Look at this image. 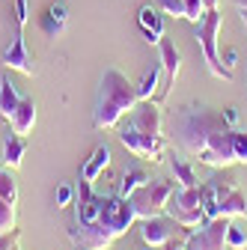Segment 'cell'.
I'll use <instances>...</instances> for the list:
<instances>
[{
	"mask_svg": "<svg viewBox=\"0 0 247 250\" xmlns=\"http://www.w3.org/2000/svg\"><path fill=\"white\" fill-rule=\"evenodd\" d=\"M221 24H224V15L218 9L206 12V18L197 24V42H200V51H203V60L214 78L221 81H232V69L224 66L221 60V51H218V33H221Z\"/></svg>",
	"mask_w": 247,
	"mask_h": 250,
	"instance_id": "cell-4",
	"label": "cell"
},
{
	"mask_svg": "<svg viewBox=\"0 0 247 250\" xmlns=\"http://www.w3.org/2000/svg\"><path fill=\"white\" fill-rule=\"evenodd\" d=\"M137 89L128 81V75H122L119 69H104V75L99 78L96 86V102H92V125L102 131L116 128L122 122V116L131 113L137 104Z\"/></svg>",
	"mask_w": 247,
	"mask_h": 250,
	"instance_id": "cell-3",
	"label": "cell"
},
{
	"mask_svg": "<svg viewBox=\"0 0 247 250\" xmlns=\"http://www.w3.org/2000/svg\"><path fill=\"white\" fill-rule=\"evenodd\" d=\"M149 250H167V247H149Z\"/></svg>",
	"mask_w": 247,
	"mask_h": 250,
	"instance_id": "cell-38",
	"label": "cell"
},
{
	"mask_svg": "<svg viewBox=\"0 0 247 250\" xmlns=\"http://www.w3.org/2000/svg\"><path fill=\"white\" fill-rule=\"evenodd\" d=\"M167 250H188V247H185V241H182V244H176V241H170V244H167Z\"/></svg>",
	"mask_w": 247,
	"mask_h": 250,
	"instance_id": "cell-35",
	"label": "cell"
},
{
	"mask_svg": "<svg viewBox=\"0 0 247 250\" xmlns=\"http://www.w3.org/2000/svg\"><path fill=\"white\" fill-rule=\"evenodd\" d=\"M173 182L167 179H149L143 182L137 191L128 197L131 206H134V214H137V221H149V217H161L164 208H167V200L173 197Z\"/></svg>",
	"mask_w": 247,
	"mask_h": 250,
	"instance_id": "cell-5",
	"label": "cell"
},
{
	"mask_svg": "<svg viewBox=\"0 0 247 250\" xmlns=\"http://www.w3.org/2000/svg\"><path fill=\"white\" fill-rule=\"evenodd\" d=\"M15 250H18V247H15Z\"/></svg>",
	"mask_w": 247,
	"mask_h": 250,
	"instance_id": "cell-40",
	"label": "cell"
},
{
	"mask_svg": "<svg viewBox=\"0 0 247 250\" xmlns=\"http://www.w3.org/2000/svg\"><path fill=\"white\" fill-rule=\"evenodd\" d=\"M161 75H164L161 62H158V66H152V69H146V72L140 75V81L134 83V89H137V99H140V102H146V99H155V96H158V89H161Z\"/></svg>",
	"mask_w": 247,
	"mask_h": 250,
	"instance_id": "cell-17",
	"label": "cell"
},
{
	"mask_svg": "<svg viewBox=\"0 0 247 250\" xmlns=\"http://www.w3.org/2000/svg\"><path fill=\"white\" fill-rule=\"evenodd\" d=\"M170 170H173V179L179 182V188H197L200 185L194 164L185 155H170Z\"/></svg>",
	"mask_w": 247,
	"mask_h": 250,
	"instance_id": "cell-18",
	"label": "cell"
},
{
	"mask_svg": "<svg viewBox=\"0 0 247 250\" xmlns=\"http://www.w3.org/2000/svg\"><path fill=\"white\" fill-rule=\"evenodd\" d=\"M232 224V217H211V221H206L200 229L188 232V238H185V247L188 250H229L226 247V229Z\"/></svg>",
	"mask_w": 247,
	"mask_h": 250,
	"instance_id": "cell-7",
	"label": "cell"
},
{
	"mask_svg": "<svg viewBox=\"0 0 247 250\" xmlns=\"http://www.w3.org/2000/svg\"><path fill=\"white\" fill-rule=\"evenodd\" d=\"M15 21H18V30H24V27H27V21H30L27 0H15Z\"/></svg>",
	"mask_w": 247,
	"mask_h": 250,
	"instance_id": "cell-31",
	"label": "cell"
},
{
	"mask_svg": "<svg viewBox=\"0 0 247 250\" xmlns=\"http://www.w3.org/2000/svg\"><path fill=\"white\" fill-rule=\"evenodd\" d=\"M18 102H21V96H18L15 83H12V81L3 75V78H0V116H3V119H9V116L15 113Z\"/></svg>",
	"mask_w": 247,
	"mask_h": 250,
	"instance_id": "cell-20",
	"label": "cell"
},
{
	"mask_svg": "<svg viewBox=\"0 0 247 250\" xmlns=\"http://www.w3.org/2000/svg\"><path fill=\"white\" fill-rule=\"evenodd\" d=\"M18 241H21V229H9L0 235V250H15Z\"/></svg>",
	"mask_w": 247,
	"mask_h": 250,
	"instance_id": "cell-30",
	"label": "cell"
},
{
	"mask_svg": "<svg viewBox=\"0 0 247 250\" xmlns=\"http://www.w3.org/2000/svg\"><path fill=\"white\" fill-rule=\"evenodd\" d=\"M9 229H15V203L0 197V235Z\"/></svg>",
	"mask_w": 247,
	"mask_h": 250,
	"instance_id": "cell-24",
	"label": "cell"
},
{
	"mask_svg": "<svg viewBox=\"0 0 247 250\" xmlns=\"http://www.w3.org/2000/svg\"><path fill=\"white\" fill-rule=\"evenodd\" d=\"M232 152H235L238 164H247V131L244 128H232Z\"/></svg>",
	"mask_w": 247,
	"mask_h": 250,
	"instance_id": "cell-25",
	"label": "cell"
},
{
	"mask_svg": "<svg viewBox=\"0 0 247 250\" xmlns=\"http://www.w3.org/2000/svg\"><path fill=\"white\" fill-rule=\"evenodd\" d=\"M226 247H229V250H244V247H247V232H244L241 227L229 224V229H226Z\"/></svg>",
	"mask_w": 247,
	"mask_h": 250,
	"instance_id": "cell-26",
	"label": "cell"
},
{
	"mask_svg": "<svg viewBox=\"0 0 247 250\" xmlns=\"http://www.w3.org/2000/svg\"><path fill=\"white\" fill-rule=\"evenodd\" d=\"M149 179H152V176H149L146 170H137V167H134V170L125 173V179H122V185H119V191H116V194H119V197H131L137 188H140L143 182H149Z\"/></svg>",
	"mask_w": 247,
	"mask_h": 250,
	"instance_id": "cell-22",
	"label": "cell"
},
{
	"mask_svg": "<svg viewBox=\"0 0 247 250\" xmlns=\"http://www.w3.org/2000/svg\"><path fill=\"white\" fill-rule=\"evenodd\" d=\"M221 214L224 217H247V197L241 194V188H232L221 200Z\"/></svg>",
	"mask_w": 247,
	"mask_h": 250,
	"instance_id": "cell-21",
	"label": "cell"
},
{
	"mask_svg": "<svg viewBox=\"0 0 247 250\" xmlns=\"http://www.w3.org/2000/svg\"><path fill=\"white\" fill-rule=\"evenodd\" d=\"M116 128H119V143L125 146L131 155H137V158H143V161H152V164H161L164 161V155H167V143L164 140H152V137L140 134L131 125V119L116 125Z\"/></svg>",
	"mask_w": 247,
	"mask_h": 250,
	"instance_id": "cell-6",
	"label": "cell"
},
{
	"mask_svg": "<svg viewBox=\"0 0 247 250\" xmlns=\"http://www.w3.org/2000/svg\"><path fill=\"white\" fill-rule=\"evenodd\" d=\"M203 6H206V12H211V9H218V0H203Z\"/></svg>",
	"mask_w": 247,
	"mask_h": 250,
	"instance_id": "cell-34",
	"label": "cell"
},
{
	"mask_svg": "<svg viewBox=\"0 0 247 250\" xmlns=\"http://www.w3.org/2000/svg\"><path fill=\"white\" fill-rule=\"evenodd\" d=\"M9 125H12V131H15V134H21V137L33 134V125H36V102L21 96V102H18L15 113L9 116Z\"/></svg>",
	"mask_w": 247,
	"mask_h": 250,
	"instance_id": "cell-14",
	"label": "cell"
},
{
	"mask_svg": "<svg viewBox=\"0 0 247 250\" xmlns=\"http://www.w3.org/2000/svg\"><path fill=\"white\" fill-rule=\"evenodd\" d=\"M137 21H140V27H143L146 42H149V45H161V39H164V18H161V9H158L155 3H146V6H140Z\"/></svg>",
	"mask_w": 247,
	"mask_h": 250,
	"instance_id": "cell-13",
	"label": "cell"
},
{
	"mask_svg": "<svg viewBox=\"0 0 247 250\" xmlns=\"http://www.w3.org/2000/svg\"><path fill=\"white\" fill-rule=\"evenodd\" d=\"M152 3L173 18H185V0H152Z\"/></svg>",
	"mask_w": 247,
	"mask_h": 250,
	"instance_id": "cell-28",
	"label": "cell"
},
{
	"mask_svg": "<svg viewBox=\"0 0 247 250\" xmlns=\"http://www.w3.org/2000/svg\"><path fill=\"white\" fill-rule=\"evenodd\" d=\"M24 152H27V143H24V137L12 131V134L3 140V164H6L9 170L21 167V161H24Z\"/></svg>",
	"mask_w": 247,
	"mask_h": 250,
	"instance_id": "cell-19",
	"label": "cell"
},
{
	"mask_svg": "<svg viewBox=\"0 0 247 250\" xmlns=\"http://www.w3.org/2000/svg\"><path fill=\"white\" fill-rule=\"evenodd\" d=\"M224 119L235 128V125H238V107H226V110H224Z\"/></svg>",
	"mask_w": 247,
	"mask_h": 250,
	"instance_id": "cell-33",
	"label": "cell"
},
{
	"mask_svg": "<svg viewBox=\"0 0 247 250\" xmlns=\"http://www.w3.org/2000/svg\"><path fill=\"white\" fill-rule=\"evenodd\" d=\"M0 197L9 200V203H15V200H18V182L12 179L9 167H6V170H0Z\"/></svg>",
	"mask_w": 247,
	"mask_h": 250,
	"instance_id": "cell-23",
	"label": "cell"
},
{
	"mask_svg": "<svg viewBox=\"0 0 247 250\" xmlns=\"http://www.w3.org/2000/svg\"><path fill=\"white\" fill-rule=\"evenodd\" d=\"M161 69H164V83H161V89H158V96H155V102L158 104H167V96H170V89L176 86V75H179V69H182V51L176 48V42L173 39H161Z\"/></svg>",
	"mask_w": 247,
	"mask_h": 250,
	"instance_id": "cell-9",
	"label": "cell"
},
{
	"mask_svg": "<svg viewBox=\"0 0 247 250\" xmlns=\"http://www.w3.org/2000/svg\"><path fill=\"white\" fill-rule=\"evenodd\" d=\"M173 221H164V217H149L140 227V238L146 247H167L173 241Z\"/></svg>",
	"mask_w": 247,
	"mask_h": 250,
	"instance_id": "cell-12",
	"label": "cell"
},
{
	"mask_svg": "<svg viewBox=\"0 0 247 250\" xmlns=\"http://www.w3.org/2000/svg\"><path fill=\"white\" fill-rule=\"evenodd\" d=\"M232 3H235L238 9H244V6H247V0H232Z\"/></svg>",
	"mask_w": 247,
	"mask_h": 250,
	"instance_id": "cell-37",
	"label": "cell"
},
{
	"mask_svg": "<svg viewBox=\"0 0 247 250\" xmlns=\"http://www.w3.org/2000/svg\"><path fill=\"white\" fill-rule=\"evenodd\" d=\"M137 221L134 206L128 197H119V194H104L102 203V214L96 224L89 227H69V238L75 244V250H107L116 238H122L128 232V227Z\"/></svg>",
	"mask_w": 247,
	"mask_h": 250,
	"instance_id": "cell-2",
	"label": "cell"
},
{
	"mask_svg": "<svg viewBox=\"0 0 247 250\" xmlns=\"http://www.w3.org/2000/svg\"><path fill=\"white\" fill-rule=\"evenodd\" d=\"M238 15H241V24L247 27V6H244V9H238Z\"/></svg>",
	"mask_w": 247,
	"mask_h": 250,
	"instance_id": "cell-36",
	"label": "cell"
},
{
	"mask_svg": "<svg viewBox=\"0 0 247 250\" xmlns=\"http://www.w3.org/2000/svg\"><path fill=\"white\" fill-rule=\"evenodd\" d=\"M110 167V146L107 143H102V146H96L92 149V155H89V161L81 167V179H86V182H92L96 185V179L104 173Z\"/></svg>",
	"mask_w": 247,
	"mask_h": 250,
	"instance_id": "cell-15",
	"label": "cell"
},
{
	"mask_svg": "<svg viewBox=\"0 0 247 250\" xmlns=\"http://www.w3.org/2000/svg\"><path fill=\"white\" fill-rule=\"evenodd\" d=\"M232 188H238V179H208L203 185V214L206 221H211V217H221V200L232 191Z\"/></svg>",
	"mask_w": 247,
	"mask_h": 250,
	"instance_id": "cell-10",
	"label": "cell"
},
{
	"mask_svg": "<svg viewBox=\"0 0 247 250\" xmlns=\"http://www.w3.org/2000/svg\"><path fill=\"white\" fill-rule=\"evenodd\" d=\"M66 21H69V9H66L63 3H51V6L45 9V15L39 18V24H42V30H45L48 39H57L60 33H63V30H66Z\"/></svg>",
	"mask_w": 247,
	"mask_h": 250,
	"instance_id": "cell-16",
	"label": "cell"
},
{
	"mask_svg": "<svg viewBox=\"0 0 247 250\" xmlns=\"http://www.w3.org/2000/svg\"><path fill=\"white\" fill-rule=\"evenodd\" d=\"M170 128L176 146L185 155L200 158V164L214 170H226L229 164H235L232 125L224 119V110H214L200 102L182 104L179 110H173Z\"/></svg>",
	"mask_w": 247,
	"mask_h": 250,
	"instance_id": "cell-1",
	"label": "cell"
},
{
	"mask_svg": "<svg viewBox=\"0 0 247 250\" xmlns=\"http://www.w3.org/2000/svg\"><path fill=\"white\" fill-rule=\"evenodd\" d=\"M235 62H238V54H235V48H226V51H224V66H226V69H232Z\"/></svg>",
	"mask_w": 247,
	"mask_h": 250,
	"instance_id": "cell-32",
	"label": "cell"
},
{
	"mask_svg": "<svg viewBox=\"0 0 247 250\" xmlns=\"http://www.w3.org/2000/svg\"><path fill=\"white\" fill-rule=\"evenodd\" d=\"M128 119L140 134H146L152 140H164V104H158L155 99L137 102L134 110L128 113Z\"/></svg>",
	"mask_w": 247,
	"mask_h": 250,
	"instance_id": "cell-8",
	"label": "cell"
},
{
	"mask_svg": "<svg viewBox=\"0 0 247 250\" xmlns=\"http://www.w3.org/2000/svg\"><path fill=\"white\" fill-rule=\"evenodd\" d=\"M203 18H206V6H203V0H185V21L200 24Z\"/></svg>",
	"mask_w": 247,
	"mask_h": 250,
	"instance_id": "cell-27",
	"label": "cell"
},
{
	"mask_svg": "<svg viewBox=\"0 0 247 250\" xmlns=\"http://www.w3.org/2000/svg\"><path fill=\"white\" fill-rule=\"evenodd\" d=\"M3 66H9V69L21 72V75H27V78H33V75H36V60L30 57V51H27L24 30H18L15 39H12V45L3 51Z\"/></svg>",
	"mask_w": 247,
	"mask_h": 250,
	"instance_id": "cell-11",
	"label": "cell"
},
{
	"mask_svg": "<svg viewBox=\"0 0 247 250\" xmlns=\"http://www.w3.org/2000/svg\"><path fill=\"white\" fill-rule=\"evenodd\" d=\"M75 203V188L72 185H60L57 188V208H66Z\"/></svg>",
	"mask_w": 247,
	"mask_h": 250,
	"instance_id": "cell-29",
	"label": "cell"
},
{
	"mask_svg": "<svg viewBox=\"0 0 247 250\" xmlns=\"http://www.w3.org/2000/svg\"><path fill=\"white\" fill-rule=\"evenodd\" d=\"M0 170H3V167H0Z\"/></svg>",
	"mask_w": 247,
	"mask_h": 250,
	"instance_id": "cell-39",
	"label": "cell"
}]
</instances>
